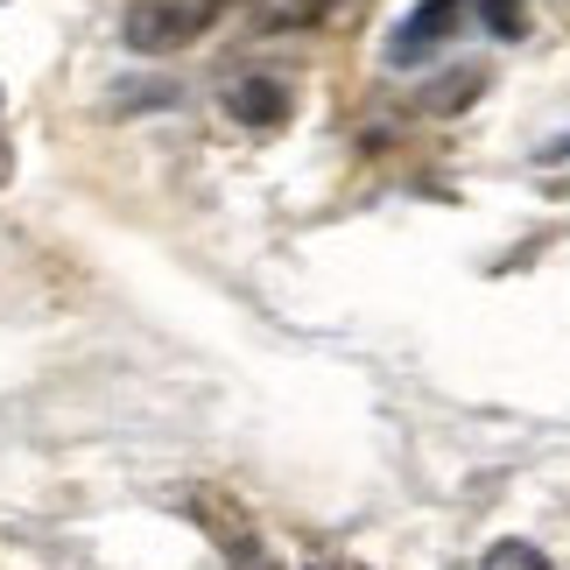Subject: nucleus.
<instances>
[{"label":"nucleus","mask_w":570,"mask_h":570,"mask_svg":"<svg viewBox=\"0 0 570 570\" xmlns=\"http://www.w3.org/2000/svg\"><path fill=\"white\" fill-rule=\"evenodd\" d=\"M233 0H127V50H141V57H177L190 50L197 36L212 29L218 14H226Z\"/></svg>","instance_id":"nucleus-1"},{"label":"nucleus","mask_w":570,"mask_h":570,"mask_svg":"<svg viewBox=\"0 0 570 570\" xmlns=\"http://www.w3.org/2000/svg\"><path fill=\"white\" fill-rule=\"evenodd\" d=\"M190 514H197V529H205V535L218 542V550H226V563H233V570H282V563L268 557V542L254 535V521L239 514L226 493L197 487V493H190Z\"/></svg>","instance_id":"nucleus-2"},{"label":"nucleus","mask_w":570,"mask_h":570,"mask_svg":"<svg viewBox=\"0 0 570 570\" xmlns=\"http://www.w3.org/2000/svg\"><path fill=\"white\" fill-rule=\"evenodd\" d=\"M226 114H233L239 127H282V120H289V85L247 71V78L226 85Z\"/></svg>","instance_id":"nucleus-3"},{"label":"nucleus","mask_w":570,"mask_h":570,"mask_svg":"<svg viewBox=\"0 0 570 570\" xmlns=\"http://www.w3.org/2000/svg\"><path fill=\"white\" fill-rule=\"evenodd\" d=\"M465 8H472V0H423V8H415L402 29H394V63H409V57H423L430 42H444Z\"/></svg>","instance_id":"nucleus-4"},{"label":"nucleus","mask_w":570,"mask_h":570,"mask_svg":"<svg viewBox=\"0 0 570 570\" xmlns=\"http://www.w3.org/2000/svg\"><path fill=\"white\" fill-rule=\"evenodd\" d=\"M247 14L261 29H311V21L332 14V0H247Z\"/></svg>","instance_id":"nucleus-5"},{"label":"nucleus","mask_w":570,"mask_h":570,"mask_svg":"<svg viewBox=\"0 0 570 570\" xmlns=\"http://www.w3.org/2000/svg\"><path fill=\"white\" fill-rule=\"evenodd\" d=\"M479 570H557V563L542 557L535 542H493V550H487V563H479Z\"/></svg>","instance_id":"nucleus-6"},{"label":"nucleus","mask_w":570,"mask_h":570,"mask_svg":"<svg viewBox=\"0 0 570 570\" xmlns=\"http://www.w3.org/2000/svg\"><path fill=\"white\" fill-rule=\"evenodd\" d=\"M479 14H487L493 36H529V14H521V0H479Z\"/></svg>","instance_id":"nucleus-7"},{"label":"nucleus","mask_w":570,"mask_h":570,"mask_svg":"<svg viewBox=\"0 0 570 570\" xmlns=\"http://www.w3.org/2000/svg\"><path fill=\"white\" fill-rule=\"evenodd\" d=\"M303 570H366V563H353V557H338V550H324V542H311V550H303Z\"/></svg>","instance_id":"nucleus-8"}]
</instances>
